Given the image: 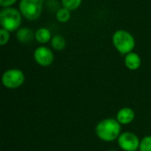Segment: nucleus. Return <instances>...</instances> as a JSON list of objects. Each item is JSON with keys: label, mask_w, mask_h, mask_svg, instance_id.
<instances>
[{"label": "nucleus", "mask_w": 151, "mask_h": 151, "mask_svg": "<svg viewBox=\"0 0 151 151\" xmlns=\"http://www.w3.org/2000/svg\"><path fill=\"white\" fill-rule=\"evenodd\" d=\"M120 132L119 123L113 119H106L100 121L96 126L97 135L105 141H111L118 137Z\"/></svg>", "instance_id": "f257e3e1"}, {"label": "nucleus", "mask_w": 151, "mask_h": 151, "mask_svg": "<svg viewBox=\"0 0 151 151\" xmlns=\"http://www.w3.org/2000/svg\"><path fill=\"white\" fill-rule=\"evenodd\" d=\"M21 22V15L19 12L12 7L4 8L0 12V23L3 28L12 31L19 26Z\"/></svg>", "instance_id": "f03ea898"}, {"label": "nucleus", "mask_w": 151, "mask_h": 151, "mask_svg": "<svg viewBox=\"0 0 151 151\" xmlns=\"http://www.w3.org/2000/svg\"><path fill=\"white\" fill-rule=\"evenodd\" d=\"M113 43L121 53H130L134 47V39L133 35L125 30H118L113 35Z\"/></svg>", "instance_id": "7ed1b4c3"}, {"label": "nucleus", "mask_w": 151, "mask_h": 151, "mask_svg": "<svg viewBox=\"0 0 151 151\" xmlns=\"http://www.w3.org/2000/svg\"><path fill=\"white\" fill-rule=\"evenodd\" d=\"M19 9L21 12L29 19H37L42 9V0H21L19 2Z\"/></svg>", "instance_id": "20e7f679"}, {"label": "nucleus", "mask_w": 151, "mask_h": 151, "mask_svg": "<svg viewBox=\"0 0 151 151\" xmlns=\"http://www.w3.org/2000/svg\"><path fill=\"white\" fill-rule=\"evenodd\" d=\"M2 81L4 85L8 88H17L23 83L24 74L19 69H10L3 74Z\"/></svg>", "instance_id": "39448f33"}, {"label": "nucleus", "mask_w": 151, "mask_h": 151, "mask_svg": "<svg viewBox=\"0 0 151 151\" xmlns=\"http://www.w3.org/2000/svg\"><path fill=\"white\" fill-rule=\"evenodd\" d=\"M119 144L125 150L134 151L139 147V139L134 134L126 132L120 134L119 138Z\"/></svg>", "instance_id": "423d86ee"}, {"label": "nucleus", "mask_w": 151, "mask_h": 151, "mask_svg": "<svg viewBox=\"0 0 151 151\" xmlns=\"http://www.w3.org/2000/svg\"><path fill=\"white\" fill-rule=\"evenodd\" d=\"M35 60L42 65H49L51 64L53 60V53L52 51L45 46L38 47L35 51Z\"/></svg>", "instance_id": "0eeeda50"}, {"label": "nucleus", "mask_w": 151, "mask_h": 151, "mask_svg": "<svg viewBox=\"0 0 151 151\" xmlns=\"http://www.w3.org/2000/svg\"><path fill=\"white\" fill-rule=\"evenodd\" d=\"M134 118V111L128 107H125L122 108L121 110L119 111L118 114H117V119L119 120V122L123 123V124H127L131 122Z\"/></svg>", "instance_id": "6e6552de"}, {"label": "nucleus", "mask_w": 151, "mask_h": 151, "mask_svg": "<svg viewBox=\"0 0 151 151\" xmlns=\"http://www.w3.org/2000/svg\"><path fill=\"white\" fill-rule=\"evenodd\" d=\"M125 64L130 69H136L141 65V58L135 52H130L125 58Z\"/></svg>", "instance_id": "1a4fd4ad"}, {"label": "nucleus", "mask_w": 151, "mask_h": 151, "mask_svg": "<svg viewBox=\"0 0 151 151\" xmlns=\"http://www.w3.org/2000/svg\"><path fill=\"white\" fill-rule=\"evenodd\" d=\"M17 37H18V39L20 42H30L33 39L34 33L28 27H22V28H19L18 30V32H17Z\"/></svg>", "instance_id": "9d476101"}, {"label": "nucleus", "mask_w": 151, "mask_h": 151, "mask_svg": "<svg viewBox=\"0 0 151 151\" xmlns=\"http://www.w3.org/2000/svg\"><path fill=\"white\" fill-rule=\"evenodd\" d=\"M35 37L40 42H46L50 38V32L48 28H39L35 32Z\"/></svg>", "instance_id": "9b49d317"}, {"label": "nucleus", "mask_w": 151, "mask_h": 151, "mask_svg": "<svg viewBox=\"0 0 151 151\" xmlns=\"http://www.w3.org/2000/svg\"><path fill=\"white\" fill-rule=\"evenodd\" d=\"M51 44L56 50H62L65 45V41L60 35H54L51 39Z\"/></svg>", "instance_id": "f8f14e48"}, {"label": "nucleus", "mask_w": 151, "mask_h": 151, "mask_svg": "<svg viewBox=\"0 0 151 151\" xmlns=\"http://www.w3.org/2000/svg\"><path fill=\"white\" fill-rule=\"evenodd\" d=\"M70 18V12L68 9L66 8H60L58 12H57V19L61 21V22H65L66 20H68Z\"/></svg>", "instance_id": "ddd939ff"}, {"label": "nucleus", "mask_w": 151, "mask_h": 151, "mask_svg": "<svg viewBox=\"0 0 151 151\" xmlns=\"http://www.w3.org/2000/svg\"><path fill=\"white\" fill-rule=\"evenodd\" d=\"M62 4H64L65 8L68 10H73V9H76L81 4V0H63Z\"/></svg>", "instance_id": "4468645a"}, {"label": "nucleus", "mask_w": 151, "mask_h": 151, "mask_svg": "<svg viewBox=\"0 0 151 151\" xmlns=\"http://www.w3.org/2000/svg\"><path fill=\"white\" fill-rule=\"evenodd\" d=\"M141 151H151V136H146L140 144Z\"/></svg>", "instance_id": "2eb2a0df"}, {"label": "nucleus", "mask_w": 151, "mask_h": 151, "mask_svg": "<svg viewBox=\"0 0 151 151\" xmlns=\"http://www.w3.org/2000/svg\"><path fill=\"white\" fill-rule=\"evenodd\" d=\"M10 35L8 30L4 29V28H1L0 29V44L4 45L8 40H9Z\"/></svg>", "instance_id": "dca6fc26"}, {"label": "nucleus", "mask_w": 151, "mask_h": 151, "mask_svg": "<svg viewBox=\"0 0 151 151\" xmlns=\"http://www.w3.org/2000/svg\"><path fill=\"white\" fill-rule=\"evenodd\" d=\"M15 3V0H0V4L3 6H8Z\"/></svg>", "instance_id": "f3484780"}, {"label": "nucleus", "mask_w": 151, "mask_h": 151, "mask_svg": "<svg viewBox=\"0 0 151 151\" xmlns=\"http://www.w3.org/2000/svg\"><path fill=\"white\" fill-rule=\"evenodd\" d=\"M110 151H116V150H110Z\"/></svg>", "instance_id": "a211bd4d"}]
</instances>
